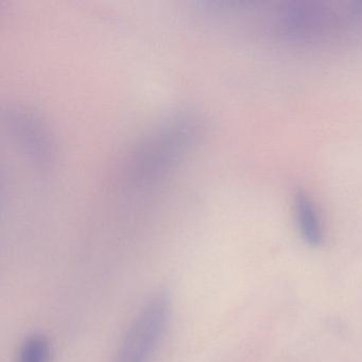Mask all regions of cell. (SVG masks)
I'll return each mask as SVG.
<instances>
[{"label": "cell", "instance_id": "6da1fadb", "mask_svg": "<svg viewBox=\"0 0 362 362\" xmlns=\"http://www.w3.org/2000/svg\"><path fill=\"white\" fill-rule=\"evenodd\" d=\"M170 311L166 293L154 296L131 324L113 362L149 361L166 332Z\"/></svg>", "mask_w": 362, "mask_h": 362}, {"label": "cell", "instance_id": "7a4b0ae2", "mask_svg": "<svg viewBox=\"0 0 362 362\" xmlns=\"http://www.w3.org/2000/svg\"><path fill=\"white\" fill-rule=\"evenodd\" d=\"M294 211L296 223L303 239L307 245L317 247L323 243V226L317 206L305 190L294 194Z\"/></svg>", "mask_w": 362, "mask_h": 362}, {"label": "cell", "instance_id": "3957f363", "mask_svg": "<svg viewBox=\"0 0 362 362\" xmlns=\"http://www.w3.org/2000/svg\"><path fill=\"white\" fill-rule=\"evenodd\" d=\"M50 345L41 334L29 337L20 351L18 362H49Z\"/></svg>", "mask_w": 362, "mask_h": 362}]
</instances>
